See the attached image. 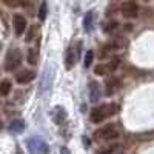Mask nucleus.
<instances>
[{
    "instance_id": "nucleus-1",
    "label": "nucleus",
    "mask_w": 154,
    "mask_h": 154,
    "mask_svg": "<svg viewBox=\"0 0 154 154\" xmlns=\"http://www.w3.org/2000/svg\"><path fill=\"white\" fill-rule=\"evenodd\" d=\"M117 111H119V106L116 103H102L91 109L89 117H91L93 123H102L108 117H112L114 114H117Z\"/></svg>"
},
{
    "instance_id": "nucleus-2",
    "label": "nucleus",
    "mask_w": 154,
    "mask_h": 154,
    "mask_svg": "<svg viewBox=\"0 0 154 154\" xmlns=\"http://www.w3.org/2000/svg\"><path fill=\"white\" fill-rule=\"evenodd\" d=\"M119 134H120V131H119L117 123L111 122V123L100 126L99 130H96L93 136H94L96 140H114V139L119 137Z\"/></svg>"
},
{
    "instance_id": "nucleus-3",
    "label": "nucleus",
    "mask_w": 154,
    "mask_h": 154,
    "mask_svg": "<svg viewBox=\"0 0 154 154\" xmlns=\"http://www.w3.org/2000/svg\"><path fill=\"white\" fill-rule=\"evenodd\" d=\"M22 53L19 48H11L8 49V53L5 56V69L6 71H16L22 65Z\"/></svg>"
},
{
    "instance_id": "nucleus-4",
    "label": "nucleus",
    "mask_w": 154,
    "mask_h": 154,
    "mask_svg": "<svg viewBox=\"0 0 154 154\" xmlns=\"http://www.w3.org/2000/svg\"><path fill=\"white\" fill-rule=\"evenodd\" d=\"M120 65V59L119 57H112L109 59L108 62H103V63H99V65L94 66V74L97 75H106V74H112L116 69L119 68Z\"/></svg>"
},
{
    "instance_id": "nucleus-5",
    "label": "nucleus",
    "mask_w": 154,
    "mask_h": 154,
    "mask_svg": "<svg viewBox=\"0 0 154 154\" xmlns=\"http://www.w3.org/2000/svg\"><path fill=\"white\" fill-rule=\"evenodd\" d=\"M26 146H28V151H29L31 154H48V151H49L48 145L43 142L42 139H38V137H31V139H28Z\"/></svg>"
},
{
    "instance_id": "nucleus-6",
    "label": "nucleus",
    "mask_w": 154,
    "mask_h": 154,
    "mask_svg": "<svg viewBox=\"0 0 154 154\" xmlns=\"http://www.w3.org/2000/svg\"><path fill=\"white\" fill-rule=\"evenodd\" d=\"M80 46H82V43L79 42L75 45V48L69 46L66 49V56H65V66H66V69H72V66L75 65V60L79 59V54H80Z\"/></svg>"
},
{
    "instance_id": "nucleus-7",
    "label": "nucleus",
    "mask_w": 154,
    "mask_h": 154,
    "mask_svg": "<svg viewBox=\"0 0 154 154\" xmlns=\"http://www.w3.org/2000/svg\"><path fill=\"white\" fill-rule=\"evenodd\" d=\"M120 14L125 19H136L139 16V5L136 2H123L120 5Z\"/></svg>"
},
{
    "instance_id": "nucleus-8",
    "label": "nucleus",
    "mask_w": 154,
    "mask_h": 154,
    "mask_svg": "<svg viewBox=\"0 0 154 154\" xmlns=\"http://www.w3.org/2000/svg\"><path fill=\"white\" fill-rule=\"evenodd\" d=\"M12 26H14V32L16 35H22L25 31H26V26H28V23H26V17H25L23 14H14L12 16Z\"/></svg>"
},
{
    "instance_id": "nucleus-9",
    "label": "nucleus",
    "mask_w": 154,
    "mask_h": 154,
    "mask_svg": "<svg viewBox=\"0 0 154 154\" xmlns=\"http://www.w3.org/2000/svg\"><path fill=\"white\" fill-rule=\"evenodd\" d=\"M35 79V71H32V69H20L17 74H16V80H17V83H20V85H26V83H29V82H32Z\"/></svg>"
},
{
    "instance_id": "nucleus-10",
    "label": "nucleus",
    "mask_w": 154,
    "mask_h": 154,
    "mask_svg": "<svg viewBox=\"0 0 154 154\" xmlns=\"http://www.w3.org/2000/svg\"><path fill=\"white\" fill-rule=\"evenodd\" d=\"M119 89H120V80L117 79V77H114V75L108 77L106 82H105V94L106 96H112V94L117 93Z\"/></svg>"
},
{
    "instance_id": "nucleus-11",
    "label": "nucleus",
    "mask_w": 154,
    "mask_h": 154,
    "mask_svg": "<svg viewBox=\"0 0 154 154\" xmlns=\"http://www.w3.org/2000/svg\"><path fill=\"white\" fill-rule=\"evenodd\" d=\"M89 100L91 102H99V99H100V96H102V91H100V85L97 83V82H89Z\"/></svg>"
},
{
    "instance_id": "nucleus-12",
    "label": "nucleus",
    "mask_w": 154,
    "mask_h": 154,
    "mask_svg": "<svg viewBox=\"0 0 154 154\" xmlns=\"http://www.w3.org/2000/svg\"><path fill=\"white\" fill-rule=\"evenodd\" d=\"M53 119L57 125H63L66 120V111L63 106H56L54 111H53Z\"/></svg>"
},
{
    "instance_id": "nucleus-13",
    "label": "nucleus",
    "mask_w": 154,
    "mask_h": 154,
    "mask_svg": "<svg viewBox=\"0 0 154 154\" xmlns=\"http://www.w3.org/2000/svg\"><path fill=\"white\" fill-rule=\"evenodd\" d=\"M25 128H26V123H25V120H22V119H14L9 123V130L12 133H22Z\"/></svg>"
},
{
    "instance_id": "nucleus-14",
    "label": "nucleus",
    "mask_w": 154,
    "mask_h": 154,
    "mask_svg": "<svg viewBox=\"0 0 154 154\" xmlns=\"http://www.w3.org/2000/svg\"><path fill=\"white\" fill-rule=\"evenodd\" d=\"M11 89H12V83H11V80L3 79L2 82H0V94H2L3 97H6V96L9 94Z\"/></svg>"
},
{
    "instance_id": "nucleus-15",
    "label": "nucleus",
    "mask_w": 154,
    "mask_h": 154,
    "mask_svg": "<svg viewBox=\"0 0 154 154\" xmlns=\"http://www.w3.org/2000/svg\"><path fill=\"white\" fill-rule=\"evenodd\" d=\"M117 29H119V23L116 22V20H111V22H108V23L103 25V31H105V34H114Z\"/></svg>"
},
{
    "instance_id": "nucleus-16",
    "label": "nucleus",
    "mask_w": 154,
    "mask_h": 154,
    "mask_svg": "<svg viewBox=\"0 0 154 154\" xmlns=\"http://www.w3.org/2000/svg\"><path fill=\"white\" fill-rule=\"evenodd\" d=\"M119 148H120V146H119L117 143H112V145H108V146L100 148V149H99L96 154H116Z\"/></svg>"
},
{
    "instance_id": "nucleus-17",
    "label": "nucleus",
    "mask_w": 154,
    "mask_h": 154,
    "mask_svg": "<svg viewBox=\"0 0 154 154\" xmlns=\"http://www.w3.org/2000/svg\"><path fill=\"white\" fill-rule=\"evenodd\" d=\"M28 63L29 65H37V60H38V51L35 48H29L28 51Z\"/></svg>"
},
{
    "instance_id": "nucleus-18",
    "label": "nucleus",
    "mask_w": 154,
    "mask_h": 154,
    "mask_svg": "<svg viewBox=\"0 0 154 154\" xmlns=\"http://www.w3.org/2000/svg\"><path fill=\"white\" fill-rule=\"evenodd\" d=\"M91 28H93V11H88L85 19H83V29L91 31Z\"/></svg>"
},
{
    "instance_id": "nucleus-19",
    "label": "nucleus",
    "mask_w": 154,
    "mask_h": 154,
    "mask_svg": "<svg viewBox=\"0 0 154 154\" xmlns=\"http://www.w3.org/2000/svg\"><path fill=\"white\" fill-rule=\"evenodd\" d=\"M93 59H94V53H93L91 49H88L86 54H85V57H83V66H85V68H89V66H91Z\"/></svg>"
},
{
    "instance_id": "nucleus-20",
    "label": "nucleus",
    "mask_w": 154,
    "mask_h": 154,
    "mask_svg": "<svg viewBox=\"0 0 154 154\" xmlns=\"http://www.w3.org/2000/svg\"><path fill=\"white\" fill-rule=\"evenodd\" d=\"M46 3L45 2H42L40 3V8H38V19H40V22H43L45 19H46Z\"/></svg>"
},
{
    "instance_id": "nucleus-21",
    "label": "nucleus",
    "mask_w": 154,
    "mask_h": 154,
    "mask_svg": "<svg viewBox=\"0 0 154 154\" xmlns=\"http://www.w3.org/2000/svg\"><path fill=\"white\" fill-rule=\"evenodd\" d=\"M34 37H35V26H31V29L28 31V35H26V40L31 42V40H34Z\"/></svg>"
},
{
    "instance_id": "nucleus-22",
    "label": "nucleus",
    "mask_w": 154,
    "mask_h": 154,
    "mask_svg": "<svg viewBox=\"0 0 154 154\" xmlns=\"http://www.w3.org/2000/svg\"><path fill=\"white\" fill-rule=\"evenodd\" d=\"M60 154H71V151H69L66 146H62V148H60Z\"/></svg>"
},
{
    "instance_id": "nucleus-23",
    "label": "nucleus",
    "mask_w": 154,
    "mask_h": 154,
    "mask_svg": "<svg viewBox=\"0 0 154 154\" xmlns=\"http://www.w3.org/2000/svg\"><path fill=\"white\" fill-rule=\"evenodd\" d=\"M16 154H23V151H22L20 148H17V149H16Z\"/></svg>"
}]
</instances>
